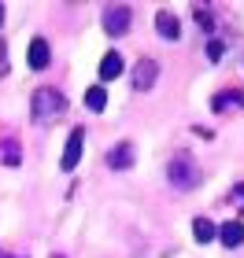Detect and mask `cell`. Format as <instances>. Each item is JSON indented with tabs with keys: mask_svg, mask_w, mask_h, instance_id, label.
<instances>
[{
	"mask_svg": "<svg viewBox=\"0 0 244 258\" xmlns=\"http://www.w3.org/2000/svg\"><path fill=\"white\" fill-rule=\"evenodd\" d=\"M30 111H33V122L44 125V122L63 118L67 100H63V92H56V89H48V85H41L37 92H33V100H30Z\"/></svg>",
	"mask_w": 244,
	"mask_h": 258,
	"instance_id": "6da1fadb",
	"label": "cell"
},
{
	"mask_svg": "<svg viewBox=\"0 0 244 258\" xmlns=\"http://www.w3.org/2000/svg\"><path fill=\"white\" fill-rule=\"evenodd\" d=\"M167 181L174 184V188H181V192H189L196 188V184L204 181V170L192 162V155H185V151H178V155L170 159V166H167Z\"/></svg>",
	"mask_w": 244,
	"mask_h": 258,
	"instance_id": "7a4b0ae2",
	"label": "cell"
},
{
	"mask_svg": "<svg viewBox=\"0 0 244 258\" xmlns=\"http://www.w3.org/2000/svg\"><path fill=\"white\" fill-rule=\"evenodd\" d=\"M130 19H133V11L126 8V4H115V8H104V30L111 33V37H122L126 30H130Z\"/></svg>",
	"mask_w": 244,
	"mask_h": 258,
	"instance_id": "3957f363",
	"label": "cell"
},
{
	"mask_svg": "<svg viewBox=\"0 0 244 258\" xmlns=\"http://www.w3.org/2000/svg\"><path fill=\"white\" fill-rule=\"evenodd\" d=\"M81 144H85V129H71V137H67V148H63V159H60V170H74L78 159H81Z\"/></svg>",
	"mask_w": 244,
	"mask_h": 258,
	"instance_id": "277c9868",
	"label": "cell"
},
{
	"mask_svg": "<svg viewBox=\"0 0 244 258\" xmlns=\"http://www.w3.org/2000/svg\"><path fill=\"white\" fill-rule=\"evenodd\" d=\"M133 140H119L111 151H108V170H130L133 166Z\"/></svg>",
	"mask_w": 244,
	"mask_h": 258,
	"instance_id": "5b68a950",
	"label": "cell"
},
{
	"mask_svg": "<svg viewBox=\"0 0 244 258\" xmlns=\"http://www.w3.org/2000/svg\"><path fill=\"white\" fill-rule=\"evenodd\" d=\"M156 78H159V63H156V59H141V63L133 67V89H137V92L152 89Z\"/></svg>",
	"mask_w": 244,
	"mask_h": 258,
	"instance_id": "8992f818",
	"label": "cell"
},
{
	"mask_svg": "<svg viewBox=\"0 0 244 258\" xmlns=\"http://www.w3.org/2000/svg\"><path fill=\"white\" fill-rule=\"evenodd\" d=\"M156 33H159L163 41H178V37H181L178 15H174V11H159V15H156Z\"/></svg>",
	"mask_w": 244,
	"mask_h": 258,
	"instance_id": "52a82bcc",
	"label": "cell"
},
{
	"mask_svg": "<svg viewBox=\"0 0 244 258\" xmlns=\"http://www.w3.org/2000/svg\"><path fill=\"white\" fill-rule=\"evenodd\" d=\"M48 63H52L48 41H44V37H33V41H30V67H33V70H44Z\"/></svg>",
	"mask_w": 244,
	"mask_h": 258,
	"instance_id": "ba28073f",
	"label": "cell"
},
{
	"mask_svg": "<svg viewBox=\"0 0 244 258\" xmlns=\"http://www.w3.org/2000/svg\"><path fill=\"white\" fill-rule=\"evenodd\" d=\"M229 107H244V92L226 89V92H218V96L211 100V111H218V114H226Z\"/></svg>",
	"mask_w": 244,
	"mask_h": 258,
	"instance_id": "9c48e42d",
	"label": "cell"
},
{
	"mask_svg": "<svg viewBox=\"0 0 244 258\" xmlns=\"http://www.w3.org/2000/svg\"><path fill=\"white\" fill-rule=\"evenodd\" d=\"M218 240H222L229 251L240 247V243H244V225H240V221H226V225H218Z\"/></svg>",
	"mask_w": 244,
	"mask_h": 258,
	"instance_id": "30bf717a",
	"label": "cell"
},
{
	"mask_svg": "<svg viewBox=\"0 0 244 258\" xmlns=\"http://www.w3.org/2000/svg\"><path fill=\"white\" fill-rule=\"evenodd\" d=\"M119 74H122V55L119 52H108L100 59V81H115Z\"/></svg>",
	"mask_w": 244,
	"mask_h": 258,
	"instance_id": "8fae6325",
	"label": "cell"
},
{
	"mask_svg": "<svg viewBox=\"0 0 244 258\" xmlns=\"http://www.w3.org/2000/svg\"><path fill=\"white\" fill-rule=\"evenodd\" d=\"M192 240H196V243H211V240H218V225H211L207 218H196V221H192Z\"/></svg>",
	"mask_w": 244,
	"mask_h": 258,
	"instance_id": "7c38bea8",
	"label": "cell"
},
{
	"mask_svg": "<svg viewBox=\"0 0 244 258\" xmlns=\"http://www.w3.org/2000/svg\"><path fill=\"white\" fill-rule=\"evenodd\" d=\"M85 107L89 111H104V107H108V89H104V85L85 89Z\"/></svg>",
	"mask_w": 244,
	"mask_h": 258,
	"instance_id": "4fadbf2b",
	"label": "cell"
},
{
	"mask_svg": "<svg viewBox=\"0 0 244 258\" xmlns=\"http://www.w3.org/2000/svg\"><path fill=\"white\" fill-rule=\"evenodd\" d=\"M196 22H200V30H204V33H211V30H215V15H211V8H196Z\"/></svg>",
	"mask_w": 244,
	"mask_h": 258,
	"instance_id": "5bb4252c",
	"label": "cell"
},
{
	"mask_svg": "<svg viewBox=\"0 0 244 258\" xmlns=\"http://www.w3.org/2000/svg\"><path fill=\"white\" fill-rule=\"evenodd\" d=\"M222 55H226V44H222V41H207V59L218 63Z\"/></svg>",
	"mask_w": 244,
	"mask_h": 258,
	"instance_id": "9a60e30c",
	"label": "cell"
},
{
	"mask_svg": "<svg viewBox=\"0 0 244 258\" xmlns=\"http://www.w3.org/2000/svg\"><path fill=\"white\" fill-rule=\"evenodd\" d=\"M4 162H8V166H15V162H19V148L11 144V140L4 144Z\"/></svg>",
	"mask_w": 244,
	"mask_h": 258,
	"instance_id": "2e32d148",
	"label": "cell"
},
{
	"mask_svg": "<svg viewBox=\"0 0 244 258\" xmlns=\"http://www.w3.org/2000/svg\"><path fill=\"white\" fill-rule=\"evenodd\" d=\"M8 67H11V63H8V44H4V37H0V78L8 74Z\"/></svg>",
	"mask_w": 244,
	"mask_h": 258,
	"instance_id": "e0dca14e",
	"label": "cell"
},
{
	"mask_svg": "<svg viewBox=\"0 0 244 258\" xmlns=\"http://www.w3.org/2000/svg\"><path fill=\"white\" fill-rule=\"evenodd\" d=\"M229 199H237V207H244V184H237V188L229 192Z\"/></svg>",
	"mask_w": 244,
	"mask_h": 258,
	"instance_id": "ac0fdd59",
	"label": "cell"
},
{
	"mask_svg": "<svg viewBox=\"0 0 244 258\" xmlns=\"http://www.w3.org/2000/svg\"><path fill=\"white\" fill-rule=\"evenodd\" d=\"M0 26H4V4H0Z\"/></svg>",
	"mask_w": 244,
	"mask_h": 258,
	"instance_id": "d6986e66",
	"label": "cell"
},
{
	"mask_svg": "<svg viewBox=\"0 0 244 258\" xmlns=\"http://www.w3.org/2000/svg\"><path fill=\"white\" fill-rule=\"evenodd\" d=\"M0 258H19V254H0Z\"/></svg>",
	"mask_w": 244,
	"mask_h": 258,
	"instance_id": "ffe728a7",
	"label": "cell"
},
{
	"mask_svg": "<svg viewBox=\"0 0 244 258\" xmlns=\"http://www.w3.org/2000/svg\"><path fill=\"white\" fill-rule=\"evenodd\" d=\"M56 258H60V254H56Z\"/></svg>",
	"mask_w": 244,
	"mask_h": 258,
	"instance_id": "44dd1931",
	"label": "cell"
}]
</instances>
